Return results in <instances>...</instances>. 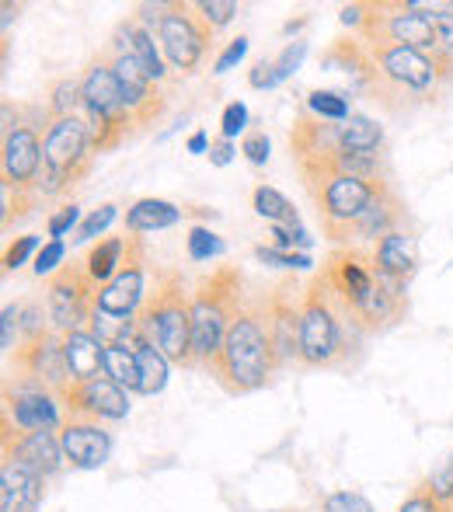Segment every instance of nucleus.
Here are the masks:
<instances>
[{"label":"nucleus","mask_w":453,"mask_h":512,"mask_svg":"<svg viewBox=\"0 0 453 512\" xmlns=\"http://www.w3.org/2000/svg\"><path fill=\"white\" fill-rule=\"evenodd\" d=\"M325 512H373V506L359 492H332L325 499Z\"/></svg>","instance_id":"48"},{"label":"nucleus","mask_w":453,"mask_h":512,"mask_svg":"<svg viewBox=\"0 0 453 512\" xmlns=\"http://www.w3.org/2000/svg\"><path fill=\"white\" fill-rule=\"evenodd\" d=\"M363 18H366V4H349V7H342V14H339V21L342 25H349V28H363Z\"/></svg>","instance_id":"55"},{"label":"nucleus","mask_w":453,"mask_h":512,"mask_svg":"<svg viewBox=\"0 0 453 512\" xmlns=\"http://www.w3.org/2000/svg\"><path fill=\"white\" fill-rule=\"evenodd\" d=\"M63 255H67V248H63V241H49V244H42V251L35 255V262H32V269H35V276H56V272L63 269Z\"/></svg>","instance_id":"43"},{"label":"nucleus","mask_w":453,"mask_h":512,"mask_svg":"<svg viewBox=\"0 0 453 512\" xmlns=\"http://www.w3.org/2000/svg\"><path fill=\"white\" fill-rule=\"evenodd\" d=\"M119 39H126V42H115V49H119V53H133L136 60H140V67L147 70L157 84L168 77L164 53L154 42V28H143V25H136V21H126V25L119 28Z\"/></svg>","instance_id":"25"},{"label":"nucleus","mask_w":453,"mask_h":512,"mask_svg":"<svg viewBox=\"0 0 453 512\" xmlns=\"http://www.w3.org/2000/svg\"><path fill=\"white\" fill-rule=\"evenodd\" d=\"M297 168L300 178H304L307 196H311V203L321 216V230H325L328 241H352V227L363 216V209L373 203L384 178L370 182V178L349 175L332 157L300 161Z\"/></svg>","instance_id":"4"},{"label":"nucleus","mask_w":453,"mask_h":512,"mask_svg":"<svg viewBox=\"0 0 453 512\" xmlns=\"http://www.w3.org/2000/svg\"><path fill=\"white\" fill-rule=\"evenodd\" d=\"M185 209H178L168 199H136L126 209V227L129 234H154V230H168L175 223H182Z\"/></svg>","instance_id":"26"},{"label":"nucleus","mask_w":453,"mask_h":512,"mask_svg":"<svg viewBox=\"0 0 453 512\" xmlns=\"http://www.w3.org/2000/svg\"><path fill=\"white\" fill-rule=\"evenodd\" d=\"M300 304H304V286L293 279H283L265 293V314L279 366L300 363Z\"/></svg>","instance_id":"14"},{"label":"nucleus","mask_w":453,"mask_h":512,"mask_svg":"<svg viewBox=\"0 0 453 512\" xmlns=\"http://www.w3.org/2000/svg\"><path fill=\"white\" fill-rule=\"evenodd\" d=\"M60 405L70 411V418H91V422H122L129 415V391L112 384L109 377L84 380V384L63 387Z\"/></svg>","instance_id":"16"},{"label":"nucleus","mask_w":453,"mask_h":512,"mask_svg":"<svg viewBox=\"0 0 453 512\" xmlns=\"http://www.w3.org/2000/svg\"><path fill=\"white\" fill-rule=\"evenodd\" d=\"M18 14V7H11V4H4V25H11V18Z\"/></svg>","instance_id":"57"},{"label":"nucleus","mask_w":453,"mask_h":512,"mask_svg":"<svg viewBox=\"0 0 453 512\" xmlns=\"http://www.w3.org/2000/svg\"><path fill=\"white\" fill-rule=\"evenodd\" d=\"M63 359H67V370L74 377V384L105 377V345L88 328L63 335Z\"/></svg>","instance_id":"22"},{"label":"nucleus","mask_w":453,"mask_h":512,"mask_svg":"<svg viewBox=\"0 0 453 512\" xmlns=\"http://www.w3.org/2000/svg\"><path fill=\"white\" fill-rule=\"evenodd\" d=\"M143 338L164 352V359L175 366H192V293L185 290L182 272L154 269V290L147 293V304L136 314Z\"/></svg>","instance_id":"5"},{"label":"nucleus","mask_w":453,"mask_h":512,"mask_svg":"<svg viewBox=\"0 0 453 512\" xmlns=\"http://www.w3.org/2000/svg\"><path fill=\"white\" fill-rule=\"evenodd\" d=\"M39 241L42 237H35V234H28V237H18V241L11 244V248L4 251V269L7 272H14V269H21V265L28 262V255H39Z\"/></svg>","instance_id":"45"},{"label":"nucleus","mask_w":453,"mask_h":512,"mask_svg":"<svg viewBox=\"0 0 453 512\" xmlns=\"http://www.w3.org/2000/svg\"><path fill=\"white\" fill-rule=\"evenodd\" d=\"M105 377L122 391H140V366H136L133 345H109L105 349Z\"/></svg>","instance_id":"32"},{"label":"nucleus","mask_w":453,"mask_h":512,"mask_svg":"<svg viewBox=\"0 0 453 512\" xmlns=\"http://www.w3.org/2000/svg\"><path fill=\"white\" fill-rule=\"evenodd\" d=\"M269 237H272V248H279V251H293V248L307 251L314 244V237L307 234L300 223H272Z\"/></svg>","instance_id":"38"},{"label":"nucleus","mask_w":453,"mask_h":512,"mask_svg":"<svg viewBox=\"0 0 453 512\" xmlns=\"http://www.w3.org/2000/svg\"><path fill=\"white\" fill-rule=\"evenodd\" d=\"M433 21H436V39H440V53L453 56V7H443V11H436Z\"/></svg>","instance_id":"52"},{"label":"nucleus","mask_w":453,"mask_h":512,"mask_svg":"<svg viewBox=\"0 0 453 512\" xmlns=\"http://www.w3.org/2000/svg\"><path fill=\"white\" fill-rule=\"evenodd\" d=\"M363 335L366 331L328 290L325 279L314 276L304 286V304H300V363L314 370L339 366Z\"/></svg>","instance_id":"3"},{"label":"nucleus","mask_w":453,"mask_h":512,"mask_svg":"<svg viewBox=\"0 0 453 512\" xmlns=\"http://www.w3.org/2000/svg\"><path fill=\"white\" fill-rule=\"evenodd\" d=\"M98 290L102 286L88 276L84 262L63 265L56 276H49L46 283V314L53 321V331L70 335L91 324V314L98 307Z\"/></svg>","instance_id":"10"},{"label":"nucleus","mask_w":453,"mask_h":512,"mask_svg":"<svg viewBox=\"0 0 453 512\" xmlns=\"http://www.w3.org/2000/svg\"><path fill=\"white\" fill-rule=\"evenodd\" d=\"M373 258H377V269L384 272L387 279H394V283H408V279L415 276V265H419V258H415V241L405 230H394L384 241H377Z\"/></svg>","instance_id":"24"},{"label":"nucleus","mask_w":453,"mask_h":512,"mask_svg":"<svg viewBox=\"0 0 453 512\" xmlns=\"http://www.w3.org/2000/svg\"><path fill=\"white\" fill-rule=\"evenodd\" d=\"M81 95H84V119L91 126V143H95V154L119 147L126 140L129 126H133V115L126 108L122 88L115 81L112 60H95L81 77Z\"/></svg>","instance_id":"9"},{"label":"nucleus","mask_w":453,"mask_h":512,"mask_svg":"<svg viewBox=\"0 0 453 512\" xmlns=\"http://www.w3.org/2000/svg\"><path fill=\"white\" fill-rule=\"evenodd\" d=\"M244 276L234 265H220L210 276H203L192 290V359L199 366H210L220 356L230 321L244 307Z\"/></svg>","instance_id":"6"},{"label":"nucleus","mask_w":453,"mask_h":512,"mask_svg":"<svg viewBox=\"0 0 453 512\" xmlns=\"http://www.w3.org/2000/svg\"><path fill=\"white\" fill-rule=\"evenodd\" d=\"M4 422H14V429H56L60 425V398L46 387L25 380V387L11 391L4 387Z\"/></svg>","instance_id":"17"},{"label":"nucleus","mask_w":453,"mask_h":512,"mask_svg":"<svg viewBox=\"0 0 453 512\" xmlns=\"http://www.w3.org/2000/svg\"><path fill=\"white\" fill-rule=\"evenodd\" d=\"M0 168H4V185L11 189L35 192V182L42 175V136L35 126H21L11 136H4V157H0Z\"/></svg>","instance_id":"19"},{"label":"nucleus","mask_w":453,"mask_h":512,"mask_svg":"<svg viewBox=\"0 0 453 512\" xmlns=\"http://www.w3.org/2000/svg\"><path fill=\"white\" fill-rule=\"evenodd\" d=\"M304 56H307V42H290L276 60H258L248 77V84L251 88H276V84H283L286 77L300 67Z\"/></svg>","instance_id":"29"},{"label":"nucleus","mask_w":453,"mask_h":512,"mask_svg":"<svg viewBox=\"0 0 453 512\" xmlns=\"http://www.w3.org/2000/svg\"><path fill=\"white\" fill-rule=\"evenodd\" d=\"M115 223V206L112 203H105V206H98L95 213H88L81 220V227H77V237L74 241H91V237H98V234H105Z\"/></svg>","instance_id":"40"},{"label":"nucleus","mask_w":453,"mask_h":512,"mask_svg":"<svg viewBox=\"0 0 453 512\" xmlns=\"http://www.w3.org/2000/svg\"><path fill=\"white\" fill-rule=\"evenodd\" d=\"M244 56H248V39H244V35H237V39L227 42L224 53L217 56V63H213V74H227V70H234Z\"/></svg>","instance_id":"50"},{"label":"nucleus","mask_w":453,"mask_h":512,"mask_svg":"<svg viewBox=\"0 0 453 512\" xmlns=\"http://www.w3.org/2000/svg\"><path fill=\"white\" fill-rule=\"evenodd\" d=\"M363 331H377L405 314L408 283H394L377 269L370 248H335L318 272Z\"/></svg>","instance_id":"1"},{"label":"nucleus","mask_w":453,"mask_h":512,"mask_svg":"<svg viewBox=\"0 0 453 512\" xmlns=\"http://www.w3.org/2000/svg\"><path fill=\"white\" fill-rule=\"evenodd\" d=\"M307 108H311V115L321 122H345L352 115L349 102H345L339 91H311V95H307Z\"/></svg>","instance_id":"35"},{"label":"nucleus","mask_w":453,"mask_h":512,"mask_svg":"<svg viewBox=\"0 0 453 512\" xmlns=\"http://www.w3.org/2000/svg\"><path fill=\"white\" fill-rule=\"evenodd\" d=\"M279 366L276 345H272L269 314H265V293L248 297L237 317L230 321V331L220 345V356L206 370L230 394H248L269 384L272 370Z\"/></svg>","instance_id":"2"},{"label":"nucleus","mask_w":453,"mask_h":512,"mask_svg":"<svg viewBox=\"0 0 453 512\" xmlns=\"http://www.w3.org/2000/svg\"><path fill=\"white\" fill-rule=\"evenodd\" d=\"M398 512H453V506H447V502L436 499L433 485H429V481H422V485L415 488V492L408 495L405 502H401Z\"/></svg>","instance_id":"39"},{"label":"nucleus","mask_w":453,"mask_h":512,"mask_svg":"<svg viewBox=\"0 0 453 512\" xmlns=\"http://www.w3.org/2000/svg\"><path fill=\"white\" fill-rule=\"evenodd\" d=\"M189 258L192 262H210V258L224 255V237L213 234L210 227H192L189 230Z\"/></svg>","instance_id":"36"},{"label":"nucleus","mask_w":453,"mask_h":512,"mask_svg":"<svg viewBox=\"0 0 453 512\" xmlns=\"http://www.w3.org/2000/svg\"><path fill=\"white\" fill-rule=\"evenodd\" d=\"M18 331H21V307L18 304H7L4 314H0V345L4 352H18Z\"/></svg>","instance_id":"44"},{"label":"nucleus","mask_w":453,"mask_h":512,"mask_svg":"<svg viewBox=\"0 0 453 512\" xmlns=\"http://www.w3.org/2000/svg\"><path fill=\"white\" fill-rule=\"evenodd\" d=\"M251 209L269 223H300L293 203L283 196V192L272 189V185H258V189L251 192Z\"/></svg>","instance_id":"33"},{"label":"nucleus","mask_w":453,"mask_h":512,"mask_svg":"<svg viewBox=\"0 0 453 512\" xmlns=\"http://www.w3.org/2000/svg\"><path fill=\"white\" fill-rule=\"evenodd\" d=\"M244 126H248V105L230 102L224 108V119H220V136H224V140H234L237 133H244Z\"/></svg>","instance_id":"47"},{"label":"nucleus","mask_w":453,"mask_h":512,"mask_svg":"<svg viewBox=\"0 0 453 512\" xmlns=\"http://www.w3.org/2000/svg\"><path fill=\"white\" fill-rule=\"evenodd\" d=\"M147 251H143L140 237L129 234L126 237V258H122L119 272L109 279V283L98 290V307L109 310V314H122V317H136L140 307L147 304Z\"/></svg>","instance_id":"12"},{"label":"nucleus","mask_w":453,"mask_h":512,"mask_svg":"<svg viewBox=\"0 0 453 512\" xmlns=\"http://www.w3.org/2000/svg\"><path fill=\"white\" fill-rule=\"evenodd\" d=\"M74 227H81V206H74V203L60 206L46 223V230H49V237H53V241H63V234H67V230H74Z\"/></svg>","instance_id":"46"},{"label":"nucleus","mask_w":453,"mask_h":512,"mask_svg":"<svg viewBox=\"0 0 453 512\" xmlns=\"http://www.w3.org/2000/svg\"><path fill=\"white\" fill-rule=\"evenodd\" d=\"M88 331L98 338V342L105 345V349H109V345H136V338L143 335V331H140V321H136V317L109 314V310H102V307H95Z\"/></svg>","instance_id":"30"},{"label":"nucleus","mask_w":453,"mask_h":512,"mask_svg":"<svg viewBox=\"0 0 453 512\" xmlns=\"http://www.w3.org/2000/svg\"><path fill=\"white\" fill-rule=\"evenodd\" d=\"M398 220H401V199L394 196L391 185L380 182L373 203L363 209V216L352 227V237H359V241H384L387 234L398 230Z\"/></svg>","instance_id":"23"},{"label":"nucleus","mask_w":453,"mask_h":512,"mask_svg":"<svg viewBox=\"0 0 453 512\" xmlns=\"http://www.w3.org/2000/svg\"><path fill=\"white\" fill-rule=\"evenodd\" d=\"M14 373L21 380H32V384L46 387V391L60 394L63 387L74 384L67 370V359H63V335L60 331H46L42 338L18 345L14 352Z\"/></svg>","instance_id":"13"},{"label":"nucleus","mask_w":453,"mask_h":512,"mask_svg":"<svg viewBox=\"0 0 453 512\" xmlns=\"http://www.w3.org/2000/svg\"><path fill=\"white\" fill-rule=\"evenodd\" d=\"M255 258L265 265H276V269H311L314 258L307 251H279V248H265V244H255Z\"/></svg>","instance_id":"37"},{"label":"nucleus","mask_w":453,"mask_h":512,"mask_svg":"<svg viewBox=\"0 0 453 512\" xmlns=\"http://www.w3.org/2000/svg\"><path fill=\"white\" fill-rule=\"evenodd\" d=\"M429 485H433V492H436V499L440 502H447V506H453V453H450V460L440 467V471L429 478Z\"/></svg>","instance_id":"53"},{"label":"nucleus","mask_w":453,"mask_h":512,"mask_svg":"<svg viewBox=\"0 0 453 512\" xmlns=\"http://www.w3.org/2000/svg\"><path fill=\"white\" fill-rule=\"evenodd\" d=\"M60 443L67 464L77 471H98L112 457V436L102 429V422H91V418H67L60 429Z\"/></svg>","instance_id":"20"},{"label":"nucleus","mask_w":453,"mask_h":512,"mask_svg":"<svg viewBox=\"0 0 453 512\" xmlns=\"http://www.w3.org/2000/svg\"><path fill=\"white\" fill-rule=\"evenodd\" d=\"M46 321H49V317H42V307L39 304L21 307V335H25V342H32V338L46 335V331H49Z\"/></svg>","instance_id":"51"},{"label":"nucleus","mask_w":453,"mask_h":512,"mask_svg":"<svg viewBox=\"0 0 453 512\" xmlns=\"http://www.w3.org/2000/svg\"><path fill=\"white\" fill-rule=\"evenodd\" d=\"M0 199H4V227H11V220H21V216H25L35 203L32 192L11 189V185H0Z\"/></svg>","instance_id":"41"},{"label":"nucleus","mask_w":453,"mask_h":512,"mask_svg":"<svg viewBox=\"0 0 453 512\" xmlns=\"http://www.w3.org/2000/svg\"><path fill=\"white\" fill-rule=\"evenodd\" d=\"M335 133H339V150L345 154H377L384 147V129L370 115H349L335 126Z\"/></svg>","instance_id":"27"},{"label":"nucleus","mask_w":453,"mask_h":512,"mask_svg":"<svg viewBox=\"0 0 453 512\" xmlns=\"http://www.w3.org/2000/svg\"><path fill=\"white\" fill-rule=\"evenodd\" d=\"M185 147H189V154H210V136L203 133V129H199V133H192L189 136V143H185Z\"/></svg>","instance_id":"56"},{"label":"nucleus","mask_w":453,"mask_h":512,"mask_svg":"<svg viewBox=\"0 0 453 512\" xmlns=\"http://www.w3.org/2000/svg\"><path fill=\"white\" fill-rule=\"evenodd\" d=\"M4 460L25 464V467H32L35 474L49 478V474H56L63 464H67V453H63V443L53 429L11 432L4 425Z\"/></svg>","instance_id":"18"},{"label":"nucleus","mask_w":453,"mask_h":512,"mask_svg":"<svg viewBox=\"0 0 453 512\" xmlns=\"http://www.w3.org/2000/svg\"><path fill=\"white\" fill-rule=\"evenodd\" d=\"M196 11H199V18H203L210 28H224V25L234 21L237 4H234V0H199Z\"/></svg>","instance_id":"42"},{"label":"nucleus","mask_w":453,"mask_h":512,"mask_svg":"<svg viewBox=\"0 0 453 512\" xmlns=\"http://www.w3.org/2000/svg\"><path fill=\"white\" fill-rule=\"evenodd\" d=\"M133 352H136V366H140V391H136V394H143V398H154V394H161L164 384H168V366L171 363L164 359V352L143 335L136 338Z\"/></svg>","instance_id":"28"},{"label":"nucleus","mask_w":453,"mask_h":512,"mask_svg":"<svg viewBox=\"0 0 453 512\" xmlns=\"http://www.w3.org/2000/svg\"><path fill=\"white\" fill-rule=\"evenodd\" d=\"M95 161L91 126L84 115L56 119L42 133V175L35 182V196H63L74 185H81Z\"/></svg>","instance_id":"8"},{"label":"nucleus","mask_w":453,"mask_h":512,"mask_svg":"<svg viewBox=\"0 0 453 512\" xmlns=\"http://www.w3.org/2000/svg\"><path fill=\"white\" fill-rule=\"evenodd\" d=\"M46 495V478L32 467L4 460L0 467V512H35Z\"/></svg>","instance_id":"21"},{"label":"nucleus","mask_w":453,"mask_h":512,"mask_svg":"<svg viewBox=\"0 0 453 512\" xmlns=\"http://www.w3.org/2000/svg\"><path fill=\"white\" fill-rule=\"evenodd\" d=\"M230 161H234V143L224 140V136H220V140H213V147H210V164H213V168H227Z\"/></svg>","instance_id":"54"},{"label":"nucleus","mask_w":453,"mask_h":512,"mask_svg":"<svg viewBox=\"0 0 453 512\" xmlns=\"http://www.w3.org/2000/svg\"><path fill=\"white\" fill-rule=\"evenodd\" d=\"M269 150L272 147H269V136H265V133H258V129H255V133H244L241 154L248 157V161L255 164V168H262V164L269 161Z\"/></svg>","instance_id":"49"},{"label":"nucleus","mask_w":453,"mask_h":512,"mask_svg":"<svg viewBox=\"0 0 453 512\" xmlns=\"http://www.w3.org/2000/svg\"><path fill=\"white\" fill-rule=\"evenodd\" d=\"M112 70L122 88V98H126L129 115H133V126H154L164 115V95L157 88V81L140 67V60L133 53H119V49H112Z\"/></svg>","instance_id":"15"},{"label":"nucleus","mask_w":453,"mask_h":512,"mask_svg":"<svg viewBox=\"0 0 453 512\" xmlns=\"http://www.w3.org/2000/svg\"><path fill=\"white\" fill-rule=\"evenodd\" d=\"M122 258H126V237H105V241H98L95 248L88 251L84 269H88V276L95 279L98 286H105L115 272H119Z\"/></svg>","instance_id":"31"},{"label":"nucleus","mask_w":453,"mask_h":512,"mask_svg":"<svg viewBox=\"0 0 453 512\" xmlns=\"http://www.w3.org/2000/svg\"><path fill=\"white\" fill-rule=\"evenodd\" d=\"M77 112H84L81 81H74V77H63V81H56L53 91H49L46 115L56 122V119H74Z\"/></svg>","instance_id":"34"},{"label":"nucleus","mask_w":453,"mask_h":512,"mask_svg":"<svg viewBox=\"0 0 453 512\" xmlns=\"http://www.w3.org/2000/svg\"><path fill=\"white\" fill-rule=\"evenodd\" d=\"M192 11L196 7L189 4H168V11L161 14V25H157V46H161L164 60L182 74H192L199 67V60L213 42V28Z\"/></svg>","instance_id":"11"},{"label":"nucleus","mask_w":453,"mask_h":512,"mask_svg":"<svg viewBox=\"0 0 453 512\" xmlns=\"http://www.w3.org/2000/svg\"><path fill=\"white\" fill-rule=\"evenodd\" d=\"M373 67L380 74L377 102L398 108L394 98H426L453 74V56L443 53H419L412 46H394V42H363Z\"/></svg>","instance_id":"7"}]
</instances>
